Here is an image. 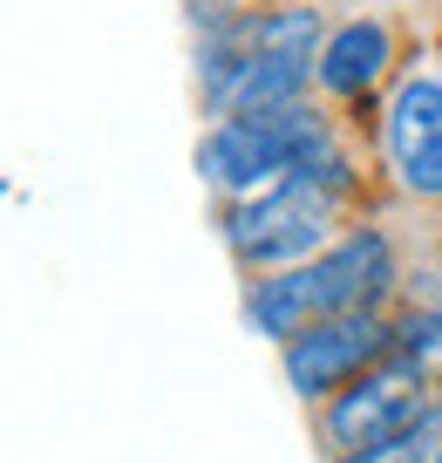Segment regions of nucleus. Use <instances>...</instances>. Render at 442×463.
<instances>
[{"label":"nucleus","instance_id":"1","mask_svg":"<svg viewBox=\"0 0 442 463\" xmlns=\"http://www.w3.org/2000/svg\"><path fill=\"white\" fill-rule=\"evenodd\" d=\"M388 287H395V252H388V239L381 232H347V239H334L320 260L259 279L252 300H245V314H252L259 334H272V341L286 347V341H300L306 327H320V320L374 314Z\"/></svg>","mask_w":442,"mask_h":463},{"label":"nucleus","instance_id":"2","mask_svg":"<svg viewBox=\"0 0 442 463\" xmlns=\"http://www.w3.org/2000/svg\"><path fill=\"white\" fill-rule=\"evenodd\" d=\"M341 198L347 191L327 184V177H286V184L231 204L225 239L239 246V260L272 266V273H293V266H306V260L327 252V225H334V212H341Z\"/></svg>","mask_w":442,"mask_h":463},{"label":"nucleus","instance_id":"3","mask_svg":"<svg viewBox=\"0 0 442 463\" xmlns=\"http://www.w3.org/2000/svg\"><path fill=\"white\" fill-rule=\"evenodd\" d=\"M422 416H428L422 375H409V368L381 362V368H368L354 389L334 395L327 416H320V430H327L334 457H368V449H381V443H395V436H409Z\"/></svg>","mask_w":442,"mask_h":463},{"label":"nucleus","instance_id":"4","mask_svg":"<svg viewBox=\"0 0 442 463\" xmlns=\"http://www.w3.org/2000/svg\"><path fill=\"white\" fill-rule=\"evenodd\" d=\"M388 341H395V334H388L374 314L320 320V327H306L300 341H286V382H293V395H306V402H320V395L334 402V395L354 389L368 368L388 362Z\"/></svg>","mask_w":442,"mask_h":463},{"label":"nucleus","instance_id":"5","mask_svg":"<svg viewBox=\"0 0 442 463\" xmlns=\"http://www.w3.org/2000/svg\"><path fill=\"white\" fill-rule=\"evenodd\" d=\"M388 55H395V42H388V28L374 14L347 21V28H334L327 48H320V82H327L334 96H368L388 75Z\"/></svg>","mask_w":442,"mask_h":463},{"label":"nucleus","instance_id":"6","mask_svg":"<svg viewBox=\"0 0 442 463\" xmlns=\"http://www.w3.org/2000/svg\"><path fill=\"white\" fill-rule=\"evenodd\" d=\"M388 157H395V171H409L415 157H422L428 144L442 137V82L436 75H409V82L395 89V102H388Z\"/></svg>","mask_w":442,"mask_h":463},{"label":"nucleus","instance_id":"7","mask_svg":"<svg viewBox=\"0 0 442 463\" xmlns=\"http://www.w3.org/2000/svg\"><path fill=\"white\" fill-rule=\"evenodd\" d=\"M388 362L409 368V375H436L442 368V314H409L395 327V341H388Z\"/></svg>","mask_w":442,"mask_h":463},{"label":"nucleus","instance_id":"8","mask_svg":"<svg viewBox=\"0 0 442 463\" xmlns=\"http://www.w3.org/2000/svg\"><path fill=\"white\" fill-rule=\"evenodd\" d=\"M334 463H442V409H428V416L415 422L409 436H395V443L368 449V457H334Z\"/></svg>","mask_w":442,"mask_h":463},{"label":"nucleus","instance_id":"9","mask_svg":"<svg viewBox=\"0 0 442 463\" xmlns=\"http://www.w3.org/2000/svg\"><path fill=\"white\" fill-rule=\"evenodd\" d=\"M401 184L422 191V198H442V137H436V144H428L422 157L409 164V171H401Z\"/></svg>","mask_w":442,"mask_h":463},{"label":"nucleus","instance_id":"10","mask_svg":"<svg viewBox=\"0 0 442 463\" xmlns=\"http://www.w3.org/2000/svg\"><path fill=\"white\" fill-rule=\"evenodd\" d=\"M279 7H286V0H279Z\"/></svg>","mask_w":442,"mask_h":463}]
</instances>
